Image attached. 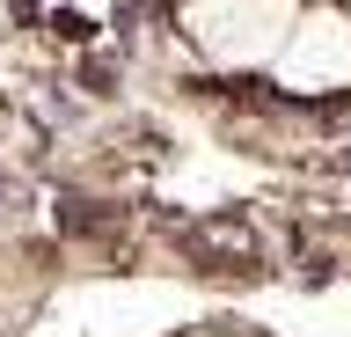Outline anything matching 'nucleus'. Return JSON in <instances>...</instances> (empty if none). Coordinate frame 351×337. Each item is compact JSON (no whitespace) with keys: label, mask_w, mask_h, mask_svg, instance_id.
I'll return each instance as SVG.
<instances>
[{"label":"nucleus","mask_w":351,"mask_h":337,"mask_svg":"<svg viewBox=\"0 0 351 337\" xmlns=\"http://www.w3.org/2000/svg\"><path fill=\"white\" fill-rule=\"evenodd\" d=\"M293 8L300 0H191L183 23H191V37L213 51L219 67H256V59L278 51Z\"/></svg>","instance_id":"obj_2"},{"label":"nucleus","mask_w":351,"mask_h":337,"mask_svg":"<svg viewBox=\"0 0 351 337\" xmlns=\"http://www.w3.org/2000/svg\"><path fill=\"white\" fill-rule=\"evenodd\" d=\"M271 59H278L285 95H344L351 89V0L344 8H293Z\"/></svg>","instance_id":"obj_1"}]
</instances>
